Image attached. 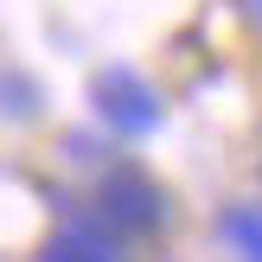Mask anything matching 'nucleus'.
<instances>
[{
    "label": "nucleus",
    "mask_w": 262,
    "mask_h": 262,
    "mask_svg": "<svg viewBox=\"0 0 262 262\" xmlns=\"http://www.w3.org/2000/svg\"><path fill=\"white\" fill-rule=\"evenodd\" d=\"M96 217L115 237H147V230L166 224V192L147 173H135V166H115L102 179V192H96Z\"/></svg>",
    "instance_id": "obj_1"
},
{
    "label": "nucleus",
    "mask_w": 262,
    "mask_h": 262,
    "mask_svg": "<svg viewBox=\"0 0 262 262\" xmlns=\"http://www.w3.org/2000/svg\"><path fill=\"white\" fill-rule=\"evenodd\" d=\"M96 115L115 128V135H154V122H160V96H154L128 64H115V71L96 77Z\"/></svg>",
    "instance_id": "obj_2"
},
{
    "label": "nucleus",
    "mask_w": 262,
    "mask_h": 262,
    "mask_svg": "<svg viewBox=\"0 0 262 262\" xmlns=\"http://www.w3.org/2000/svg\"><path fill=\"white\" fill-rule=\"evenodd\" d=\"M38 262H122V250H115V230L102 224H64L38 250Z\"/></svg>",
    "instance_id": "obj_3"
},
{
    "label": "nucleus",
    "mask_w": 262,
    "mask_h": 262,
    "mask_svg": "<svg viewBox=\"0 0 262 262\" xmlns=\"http://www.w3.org/2000/svg\"><path fill=\"white\" fill-rule=\"evenodd\" d=\"M217 237L243 262H262V205H230V211H217Z\"/></svg>",
    "instance_id": "obj_4"
},
{
    "label": "nucleus",
    "mask_w": 262,
    "mask_h": 262,
    "mask_svg": "<svg viewBox=\"0 0 262 262\" xmlns=\"http://www.w3.org/2000/svg\"><path fill=\"white\" fill-rule=\"evenodd\" d=\"M250 7H256V19H262V0H250Z\"/></svg>",
    "instance_id": "obj_5"
}]
</instances>
